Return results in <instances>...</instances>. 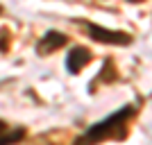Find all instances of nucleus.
<instances>
[{
  "label": "nucleus",
  "mask_w": 152,
  "mask_h": 145,
  "mask_svg": "<svg viewBox=\"0 0 152 145\" xmlns=\"http://www.w3.org/2000/svg\"><path fill=\"white\" fill-rule=\"evenodd\" d=\"M93 59V55H91L89 48H82V45H77V48H73V50L68 52V57H66V68H68V73H80V70L86 66V63Z\"/></svg>",
  "instance_id": "20e7f679"
},
{
  "label": "nucleus",
  "mask_w": 152,
  "mask_h": 145,
  "mask_svg": "<svg viewBox=\"0 0 152 145\" xmlns=\"http://www.w3.org/2000/svg\"><path fill=\"white\" fill-rule=\"evenodd\" d=\"M66 43H68V36H66V34L50 30V32H45L43 39L37 43V55H41V57H43V55H50V52H55V50H59V48H64Z\"/></svg>",
  "instance_id": "7ed1b4c3"
},
{
  "label": "nucleus",
  "mask_w": 152,
  "mask_h": 145,
  "mask_svg": "<svg viewBox=\"0 0 152 145\" xmlns=\"http://www.w3.org/2000/svg\"><path fill=\"white\" fill-rule=\"evenodd\" d=\"M89 32V36L93 41H100V43H111V45H129L132 43V36L125 34V32H116V30H107V27H100L95 25V23H89V20H84L82 23Z\"/></svg>",
  "instance_id": "f03ea898"
},
{
  "label": "nucleus",
  "mask_w": 152,
  "mask_h": 145,
  "mask_svg": "<svg viewBox=\"0 0 152 145\" xmlns=\"http://www.w3.org/2000/svg\"><path fill=\"white\" fill-rule=\"evenodd\" d=\"M25 138V129L23 127H16V129H9L7 122L0 120V145H14L18 141Z\"/></svg>",
  "instance_id": "39448f33"
},
{
  "label": "nucleus",
  "mask_w": 152,
  "mask_h": 145,
  "mask_svg": "<svg viewBox=\"0 0 152 145\" xmlns=\"http://www.w3.org/2000/svg\"><path fill=\"white\" fill-rule=\"evenodd\" d=\"M134 114H136V111H134L132 104H127V107L114 111V114L107 116L102 122L91 125L89 129L84 132V136L77 138L75 145H98V143L109 141V138H125L127 136V122H129V118H132Z\"/></svg>",
  "instance_id": "f257e3e1"
}]
</instances>
